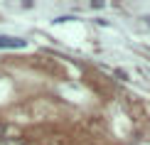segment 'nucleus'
<instances>
[{
	"instance_id": "1",
	"label": "nucleus",
	"mask_w": 150,
	"mask_h": 145,
	"mask_svg": "<svg viewBox=\"0 0 150 145\" xmlns=\"http://www.w3.org/2000/svg\"><path fill=\"white\" fill-rule=\"evenodd\" d=\"M27 47V42L20 40V37H8V35H0V49H22Z\"/></svg>"
},
{
	"instance_id": "2",
	"label": "nucleus",
	"mask_w": 150,
	"mask_h": 145,
	"mask_svg": "<svg viewBox=\"0 0 150 145\" xmlns=\"http://www.w3.org/2000/svg\"><path fill=\"white\" fill-rule=\"evenodd\" d=\"M0 145H25V143H22V140H15V138H3Z\"/></svg>"
},
{
	"instance_id": "3",
	"label": "nucleus",
	"mask_w": 150,
	"mask_h": 145,
	"mask_svg": "<svg viewBox=\"0 0 150 145\" xmlns=\"http://www.w3.org/2000/svg\"><path fill=\"white\" fill-rule=\"evenodd\" d=\"M5 133H8V128H5V125L0 123V140H3V138H5Z\"/></svg>"
}]
</instances>
